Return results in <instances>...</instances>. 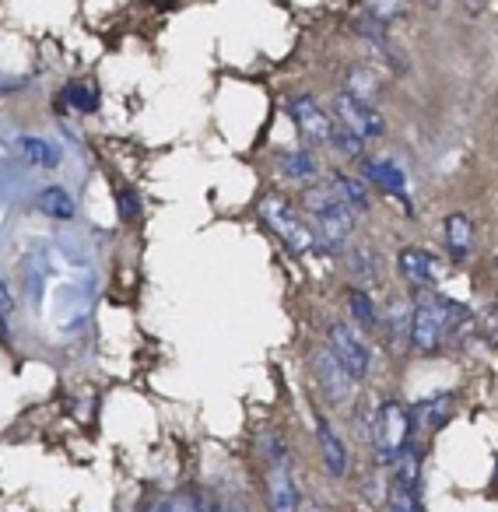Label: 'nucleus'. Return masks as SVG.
<instances>
[{
  "instance_id": "412c9836",
  "label": "nucleus",
  "mask_w": 498,
  "mask_h": 512,
  "mask_svg": "<svg viewBox=\"0 0 498 512\" xmlns=\"http://www.w3.org/2000/svg\"><path fill=\"white\" fill-rule=\"evenodd\" d=\"M18 148H22V155L29 165H39V169H57L60 165V148L53 141H46V137L22 134L18 137Z\"/></svg>"
},
{
  "instance_id": "f03ea898",
  "label": "nucleus",
  "mask_w": 498,
  "mask_h": 512,
  "mask_svg": "<svg viewBox=\"0 0 498 512\" xmlns=\"http://www.w3.org/2000/svg\"><path fill=\"white\" fill-rule=\"evenodd\" d=\"M306 211L313 218L316 239H320V249L327 253H341L348 249L351 235H355V214L351 207L330 190L327 183L323 186H309L306 190Z\"/></svg>"
},
{
  "instance_id": "2f4dec72",
  "label": "nucleus",
  "mask_w": 498,
  "mask_h": 512,
  "mask_svg": "<svg viewBox=\"0 0 498 512\" xmlns=\"http://www.w3.org/2000/svg\"><path fill=\"white\" fill-rule=\"evenodd\" d=\"M0 334H8V316H0Z\"/></svg>"
},
{
  "instance_id": "393cba45",
  "label": "nucleus",
  "mask_w": 498,
  "mask_h": 512,
  "mask_svg": "<svg viewBox=\"0 0 498 512\" xmlns=\"http://www.w3.org/2000/svg\"><path fill=\"white\" fill-rule=\"evenodd\" d=\"M365 8H369V18H376L379 25H390L404 18L407 0H365Z\"/></svg>"
},
{
  "instance_id": "aec40b11",
  "label": "nucleus",
  "mask_w": 498,
  "mask_h": 512,
  "mask_svg": "<svg viewBox=\"0 0 498 512\" xmlns=\"http://www.w3.org/2000/svg\"><path fill=\"white\" fill-rule=\"evenodd\" d=\"M411 414H414V425H425L428 432H435V428L446 425V418L453 414V397H449V393L428 397V400H421L418 407H411Z\"/></svg>"
},
{
  "instance_id": "bb28decb",
  "label": "nucleus",
  "mask_w": 498,
  "mask_h": 512,
  "mask_svg": "<svg viewBox=\"0 0 498 512\" xmlns=\"http://www.w3.org/2000/svg\"><path fill=\"white\" fill-rule=\"evenodd\" d=\"M116 211H120V221H137V214L144 211L141 197L134 190H120L116 193Z\"/></svg>"
},
{
  "instance_id": "473e14b6",
  "label": "nucleus",
  "mask_w": 498,
  "mask_h": 512,
  "mask_svg": "<svg viewBox=\"0 0 498 512\" xmlns=\"http://www.w3.org/2000/svg\"><path fill=\"white\" fill-rule=\"evenodd\" d=\"M425 4H432V8H435V4H442V0H425Z\"/></svg>"
},
{
  "instance_id": "4be33fe9",
  "label": "nucleus",
  "mask_w": 498,
  "mask_h": 512,
  "mask_svg": "<svg viewBox=\"0 0 498 512\" xmlns=\"http://www.w3.org/2000/svg\"><path fill=\"white\" fill-rule=\"evenodd\" d=\"M348 267H351V278H358L362 285H376L379 281V253L372 246H355L348 253Z\"/></svg>"
},
{
  "instance_id": "0eeeda50",
  "label": "nucleus",
  "mask_w": 498,
  "mask_h": 512,
  "mask_svg": "<svg viewBox=\"0 0 498 512\" xmlns=\"http://www.w3.org/2000/svg\"><path fill=\"white\" fill-rule=\"evenodd\" d=\"M309 372H313L316 390H320V397L327 400L330 407L348 404L351 393H355V379H351V372L344 369L341 358H337L327 344L313 348V355H309Z\"/></svg>"
},
{
  "instance_id": "9d476101",
  "label": "nucleus",
  "mask_w": 498,
  "mask_h": 512,
  "mask_svg": "<svg viewBox=\"0 0 498 512\" xmlns=\"http://www.w3.org/2000/svg\"><path fill=\"white\" fill-rule=\"evenodd\" d=\"M334 113H337V123H344V127H348L351 134L362 137V141H376V137L386 134L383 113H379V109L372 106V102L355 99L351 92H337Z\"/></svg>"
},
{
  "instance_id": "f3484780",
  "label": "nucleus",
  "mask_w": 498,
  "mask_h": 512,
  "mask_svg": "<svg viewBox=\"0 0 498 512\" xmlns=\"http://www.w3.org/2000/svg\"><path fill=\"white\" fill-rule=\"evenodd\" d=\"M278 169H281V176H285V179L302 183V186H309L316 176H320V162H316V155L309 148L285 151V155L278 158Z\"/></svg>"
},
{
  "instance_id": "a211bd4d",
  "label": "nucleus",
  "mask_w": 498,
  "mask_h": 512,
  "mask_svg": "<svg viewBox=\"0 0 498 512\" xmlns=\"http://www.w3.org/2000/svg\"><path fill=\"white\" fill-rule=\"evenodd\" d=\"M36 207L53 221H71L74 211H78V204H74V197L67 193V186H43L36 197Z\"/></svg>"
},
{
  "instance_id": "c85d7f7f",
  "label": "nucleus",
  "mask_w": 498,
  "mask_h": 512,
  "mask_svg": "<svg viewBox=\"0 0 498 512\" xmlns=\"http://www.w3.org/2000/svg\"><path fill=\"white\" fill-rule=\"evenodd\" d=\"M18 309V302H15V292H11V285H8V278L0 274V316H11Z\"/></svg>"
},
{
  "instance_id": "7c9ffc66",
  "label": "nucleus",
  "mask_w": 498,
  "mask_h": 512,
  "mask_svg": "<svg viewBox=\"0 0 498 512\" xmlns=\"http://www.w3.org/2000/svg\"><path fill=\"white\" fill-rule=\"evenodd\" d=\"M463 8H467V11H474V15H477V11L484 8V0H463Z\"/></svg>"
},
{
  "instance_id": "ddd939ff",
  "label": "nucleus",
  "mask_w": 498,
  "mask_h": 512,
  "mask_svg": "<svg viewBox=\"0 0 498 512\" xmlns=\"http://www.w3.org/2000/svg\"><path fill=\"white\" fill-rule=\"evenodd\" d=\"M442 246H446L453 264L470 260V253H474V221H470V214H446V221H442Z\"/></svg>"
},
{
  "instance_id": "39448f33",
  "label": "nucleus",
  "mask_w": 498,
  "mask_h": 512,
  "mask_svg": "<svg viewBox=\"0 0 498 512\" xmlns=\"http://www.w3.org/2000/svg\"><path fill=\"white\" fill-rule=\"evenodd\" d=\"M257 449L267 467V505H271V512H299V484H295L285 439L278 432H260Z\"/></svg>"
},
{
  "instance_id": "6ab92c4d",
  "label": "nucleus",
  "mask_w": 498,
  "mask_h": 512,
  "mask_svg": "<svg viewBox=\"0 0 498 512\" xmlns=\"http://www.w3.org/2000/svg\"><path fill=\"white\" fill-rule=\"evenodd\" d=\"M344 92H351L355 99L376 106V99L383 95V85H379L376 71H369L365 64H355V67H348V74H344Z\"/></svg>"
},
{
  "instance_id": "2eb2a0df",
  "label": "nucleus",
  "mask_w": 498,
  "mask_h": 512,
  "mask_svg": "<svg viewBox=\"0 0 498 512\" xmlns=\"http://www.w3.org/2000/svg\"><path fill=\"white\" fill-rule=\"evenodd\" d=\"M327 186L344 200V204L351 207V214H355V218H358V214H369L372 211V197H369V190H365L362 179L348 176V172H330Z\"/></svg>"
},
{
  "instance_id": "a878e982",
  "label": "nucleus",
  "mask_w": 498,
  "mask_h": 512,
  "mask_svg": "<svg viewBox=\"0 0 498 512\" xmlns=\"http://www.w3.org/2000/svg\"><path fill=\"white\" fill-rule=\"evenodd\" d=\"M330 148H337L344 158H362V151H365V141L358 134H351L344 123H337L334 127V141H330Z\"/></svg>"
},
{
  "instance_id": "cd10ccee",
  "label": "nucleus",
  "mask_w": 498,
  "mask_h": 512,
  "mask_svg": "<svg viewBox=\"0 0 498 512\" xmlns=\"http://www.w3.org/2000/svg\"><path fill=\"white\" fill-rule=\"evenodd\" d=\"M190 502H193V512H228L225 505H221L214 495H207V491H197Z\"/></svg>"
},
{
  "instance_id": "7ed1b4c3",
  "label": "nucleus",
  "mask_w": 498,
  "mask_h": 512,
  "mask_svg": "<svg viewBox=\"0 0 498 512\" xmlns=\"http://www.w3.org/2000/svg\"><path fill=\"white\" fill-rule=\"evenodd\" d=\"M260 218H264L267 228L285 242L288 253L306 256V253H316V249H320L313 221H309L306 214L295 207V200L285 197V193H267V197L260 200Z\"/></svg>"
},
{
  "instance_id": "b1692460",
  "label": "nucleus",
  "mask_w": 498,
  "mask_h": 512,
  "mask_svg": "<svg viewBox=\"0 0 498 512\" xmlns=\"http://www.w3.org/2000/svg\"><path fill=\"white\" fill-rule=\"evenodd\" d=\"M383 330L390 334V341H411V306L397 302L390 316H383Z\"/></svg>"
},
{
  "instance_id": "5701e85b",
  "label": "nucleus",
  "mask_w": 498,
  "mask_h": 512,
  "mask_svg": "<svg viewBox=\"0 0 498 512\" xmlns=\"http://www.w3.org/2000/svg\"><path fill=\"white\" fill-rule=\"evenodd\" d=\"M57 102H67L71 109H78V113H95L99 109V95H95V88L88 85V81H74V85H67L64 99Z\"/></svg>"
},
{
  "instance_id": "6e6552de",
  "label": "nucleus",
  "mask_w": 498,
  "mask_h": 512,
  "mask_svg": "<svg viewBox=\"0 0 498 512\" xmlns=\"http://www.w3.org/2000/svg\"><path fill=\"white\" fill-rule=\"evenodd\" d=\"M327 348L341 358V365L351 372L355 383H362L372 372V348L362 337V330L351 327V323H330L327 327Z\"/></svg>"
},
{
  "instance_id": "f257e3e1",
  "label": "nucleus",
  "mask_w": 498,
  "mask_h": 512,
  "mask_svg": "<svg viewBox=\"0 0 498 512\" xmlns=\"http://www.w3.org/2000/svg\"><path fill=\"white\" fill-rule=\"evenodd\" d=\"M463 320H467V309L456 299H446L435 288L418 292L411 309V348L418 355H435L460 330Z\"/></svg>"
},
{
  "instance_id": "1a4fd4ad",
  "label": "nucleus",
  "mask_w": 498,
  "mask_h": 512,
  "mask_svg": "<svg viewBox=\"0 0 498 512\" xmlns=\"http://www.w3.org/2000/svg\"><path fill=\"white\" fill-rule=\"evenodd\" d=\"M285 109H288V116H292L295 127H299V134L306 137L309 144H330L334 141L337 120L313 99V95H292V99L285 102Z\"/></svg>"
},
{
  "instance_id": "dca6fc26",
  "label": "nucleus",
  "mask_w": 498,
  "mask_h": 512,
  "mask_svg": "<svg viewBox=\"0 0 498 512\" xmlns=\"http://www.w3.org/2000/svg\"><path fill=\"white\" fill-rule=\"evenodd\" d=\"M344 302H348L351 320H355V327L362 330V334H376V330H383V316H379L369 288H348Z\"/></svg>"
},
{
  "instance_id": "f8f14e48",
  "label": "nucleus",
  "mask_w": 498,
  "mask_h": 512,
  "mask_svg": "<svg viewBox=\"0 0 498 512\" xmlns=\"http://www.w3.org/2000/svg\"><path fill=\"white\" fill-rule=\"evenodd\" d=\"M313 425H316V442H320L323 467L330 470V477H344L351 470V456H348V446H344L341 432H337L334 421L320 411L313 414Z\"/></svg>"
},
{
  "instance_id": "20e7f679",
  "label": "nucleus",
  "mask_w": 498,
  "mask_h": 512,
  "mask_svg": "<svg viewBox=\"0 0 498 512\" xmlns=\"http://www.w3.org/2000/svg\"><path fill=\"white\" fill-rule=\"evenodd\" d=\"M411 432H414V414L407 404H400V400H383V404L376 407L369 442H372V453H376L379 467H393V463L407 453Z\"/></svg>"
},
{
  "instance_id": "c756f323",
  "label": "nucleus",
  "mask_w": 498,
  "mask_h": 512,
  "mask_svg": "<svg viewBox=\"0 0 498 512\" xmlns=\"http://www.w3.org/2000/svg\"><path fill=\"white\" fill-rule=\"evenodd\" d=\"M299 512H330L323 502H306V505H299Z\"/></svg>"
},
{
  "instance_id": "9b49d317",
  "label": "nucleus",
  "mask_w": 498,
  "mask_h": 512,
  "mask_svg": "<svg viewBox=\"0 0 498 512\" xmlns=\"http://www.w3.org/2000/svg\"><path fill=\"white\" fill-rule=\"evenodd\" d=\"M397 267H400V278H404L414 292H428V288H435L442 281V264L421 246H404V249H400Z\"/></svg>"
},
{
  "instance_id": "423d86ee",
  "label": "nucleus",
  "mask_w": 498,
  "mask_h": 512,
  "mask_svg": "<svg viewBox=\"0 0 498 512\" xmlns=\"http://www.w3.org/2000/svg\"><path fill=\"white\" fill-rule=\"evenodd\" d=\"M383 505L386 512H421V453L414 446L390 467Z\"/></svg>"
},
{
  "instance_id": "4468645a",
  "label": "nucleus",
  "mask_w": 498,
  "mask_h": 512,
  "mask_svg": "<svg viewBox=\"0 0 498 512\" xmlns=\"http://www.w3.org/2000/svg\"><path fill=\"white\" fill-rule=\"evenodd\" d=\"M362 176L369 179L376 190L390 193V197H397V200H407V176L390 158H362Z\"/></svg>"
},
{
  "instance_id": "72a5a7b5",
  "label": "nucleus",
  "mask_w": 498,
  "mask_h": 512,
  "mask_svg": "<svg viewBox=\"0 0 498 512\" xmlns=\"http://www.w3.org/2000/svg\"><path fill=\"white\" fill-rule=\"evenodd\" d=\"M495 267H498V256H495Z\"/></svg>"
}]
</instances>
